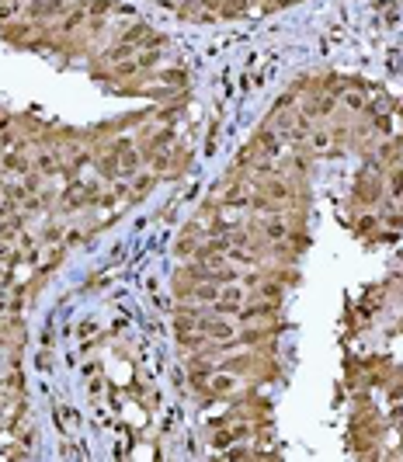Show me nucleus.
<instances>
[{"instance_id": "1", "label": "nucleus", "mask_w": 403, "mask_h": 462, "mask_svg": "<svg viewBox=\"0 0 403 462\" xmlns=\"http://www.w3.org/2000/svg\"><path fill=\"white\" fill-rule=\"evenodd\" d=\"M247 438H254V424L247 417H233V421H226V428L212 431V445L216 449H230V445H240Z\"/></svg>"}, {"instance_id": "2", "label": "nucleus", "mask_w": 403, "mask_h": 462, "mask_svg": "<svg viewBox=\"0 0 403 462\" xmlns=\"http://www.w3.org/2000/svg\"><path fill=\"white\" fill-rule=\"evenodd\" d=\"M73 0H28V7H25V14H28V21H53L59 18L66 7H70Z\"/></svg>"}, {"instance_id": "3", "label": "nucleus", "mask_w": 403, "mask_h": 462, "mask_svg": "<svg viewBox=\"0 0 403 462\" xmlns=\"http://www.w3.org/2000/svg\"><path fill=\"white\" fill-rule=\"evenodd\" d=\"M236 390H240V379H236V372H230V368H216V372L209 376L205 397H233Z\"/></svg>"}, {"instance_id": "4", "label": "nucleus", "mask_w": 403, "mask_h": 462, "mask_svg": "<svg viewBox=\"0 0 403 462\" xmlns=\"http://www.w3.org/2000/svg\"><path fill=\"white\" fill-rule=\"evenodd\" d=\"M338 105L345 108V112H354V115H362L365 108H369V94L358 87V84H345V87H338Z\"/></svg>"}, {"instance_id": "5", "label": "nucleus", "mask_w": 403, "mask_h": 462, "mask_svg": "<svg viewBox=\"0 0 403 462\" xmlns=\"http://www.w3.org/2000/svg\"><path fill=\"white\" fill-rule=\"evenodd\" d=\"M257 233H261V240L271 247V243H282L288 236V223L286 216H261L257 219Z\"/></svg>"}, {"instance_id": "6", "label": "nucleus", "mask_w": 403, "mask_h": 462, "mask_svg": "<svg viewBox=\"0 0 403 462\" xmlns=\"http://www.w3.org/2000/svg\"><path fill=\"white\" fill-rule=\"evenodd\" d=\"M0 171L14 174V177H28L32 174V157L25 150H4L0 153Z\"/></svg>"}, {"instance_id": "7", "label": "nucleus", "mask_w": 403, "mask_h": 462, "mask_svg": "<svg viewBox=\"0 0 403 462\" xmlns=\"http://www.w3.org/2000/svg\"><path fill=\"white\" fill-rule=\"evenodd\" d=\"M63 167H66V160L59 157V150H39L32 157V171L42 177H56V174H63Z\"/></svg>"}, {"instance_id": "8", "label": "nucleus", "mask_w": 403, "mask_h": 462, "mask_svg": "<svg viewBox=\"0 0 403 462\" xmlns=\"http://www.w3.org/2000/svg\"><path fill=\"white\" fill-rule=\"evenodd\" d=\"M87 21H91V14H87V7L77 0V4H70L63 14H59V32H80V28H87Z\"/></svg>"}, {"instance_id": "9", "label": "nucleus", "mask_w": 403, "mask_h": 462, "mask_svg": "<svg viewBox=\"0 0 403 462\" xmlns=\"http://www.w3.org/2000/svg\"><path fill=\"white\" fill-rule=\"evenodd\" d=\"M198 247H202V236L195 230H184L174 240V257H177V261H191V257L198 254Z\"/></svg>"}, {"instance_id": "10", "label": "nucleus", "mask_w": 403, "mask_h": 462, "mask_svg": "<svg viewBox=\"0 0 403 462\" xmlns=\"http://www.w3.org/2000/svg\"><path fill=\"white\" fill-rule=\"evenodd\" d=\"M250 295L268 299V302H282V299H286V282H282V278H261Z\"/></svg>"}, {"instance_id": "11", "label": "nucleus", "mask_w": 403, "mask_h": 462, "mask_svg": "<svg viewBox=\"0 0 403 462\" xmlns=\"http://www.w3.org/2000/svg\"><path fill=\"white\" fill-rule=\"evenodd\" d=\"M157 184H160V174L157 171H139L129 181V191H132V198H143V195H150Z\"/></svg>"}, {"instance_id": "12", "label": "nucleus", "mask_w": 403, "mask_h": 462, "mask_svg": "<svg viewBox=\"0 0 403 462\" xmlns=\"http://www.w3.org/2000/svg\"><path fill=\"white\" fill-rule=\"evenodd\" d=\"M80 4L87 7V14H91V18H101V21H108V18L118 11L115 0H80Z\"/></svg>"}, {"instance_id": "13", "label": "nucleus", "mask_w": 403, "mask_h": 462, "mask_svg": "<svg viewBox=\"0 0 403 462\" xmlns=\"http://www.w3.org/2000/svg\"><path fill=\"white\" fill-rule=\"evenodd\" d=\"M25 0H0V25H11V21H18L21 14H25Z\"/></svg>"}, {"instance_id": "14", "label": "nucleus", "mask_w": 403, "mask_h": 462, "mask_svg": "<svg viewBox=\"0 0 403 462\" xmlns=\"http://www.w3.org/2000/svg\"><path fill=\"white\" fill-rule=\"evenodd\" d=\"M139 73H143V70H139V63H136V56H132V59H122V63H115L108 77H112V80H129V77H139Z\"/></svg>"}, {"instance_id": "15", "label": "nucleus", "mask_w": 403, "mask_h": 462, "mask_svg": "<svg viewBox=\"0 0 403 462\" xmlns=\"http://www.w3.org/2000/svg\"><path fill=\"white\" fill-rule=\"evenodd\" d=\"M136 53H139L136 46H129V42H115V46H108V49H105V59L115 66V63H122V59H132Z\"/></svg>"}, {"instance_id": "16", "label": "nucleus", "mask_w": 403, "mask_h": 462, "mask_svg": "<svg viewBox=\"0 0 403 462\" xmlns=\"http://www.w3.org/2000/svg\"><path fill=\"white\" fill-rule=\"evenodd\" d=\"M386 195L400 198L403 195V164H393V171L386 174Z\"/></svg>"}, {"instance_id": "17", "label": "nucleus", "mask_w": 403, "mask_h": 462, "mask_svg": "<svg viewBox=\"0 0 403 462\" xmlns=\"http://www.w3.org/2000/svg\"><path fill=\"white\" fill-rule=\"evenodd\" d=\"M250 7H254L250 0H223V7H219V18H243Z\"/></svg>"}, {"instance_id": "18", "label": "nucleus", "mask_w": 403, "mask_h": 462, "mask_svg": "<svg viewBox=\"0 0 403 462\" xmlns=\"http://www.w3.org/2000/svg\"><path fill=\"white\" fill-rule=\"evenodd\" d=\"M136 139H139V136H118L115 143H112V150H115L118 157H122V153H132V150H139Z\"/></svg>"}, {"instance_id": "19", "label": "nucleus", "mask_w": 403, "mask_h": 462, "mask_svg": "<svg viewBox=\"0 0 403 462\" xmlns=\"http://www.w3.org/2000/svg\"><path fill=\"white\" fill-rule=\"evenodd\" d=\"M198 7H202V11H209V14H216V18H219V7H223V0H198Z\"/></svg>"}, {"instance_id": "20", "label": "nucleus", "mask_w": 403, "mask_h": 462, "mask_svg": "<svg viewBox=\"0 0 403 462\" xmlns=\"http://www.w3.org/2000/svg\"><path fill=\"white\" fill-rule=\"evenodd\" d=\"M390 417H393V421H403V404L393 406V410H390Z\"/></svg>"}, {"instance_id": "21", "label": "nucleus", "mask_w": 403, "mask_h": 462, "mask_svg": "<svg viewBox=\"0 0 403 462\" xmlns=\"http://www.w3.org/2000/svg\"><path fill=\"white\" fill-rule=\"evenodd\" d=\"M250 4H268V7H271V0H250Z\"/></svg>"}]
</instances>
